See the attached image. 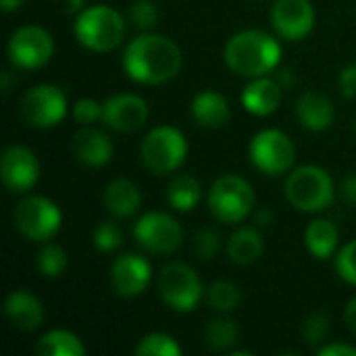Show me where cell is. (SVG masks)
Returning <instances> with one entry per match:
<instances>
[{"label": "cell", "instance_id": "1", "mask_svg": "<svg viewBox=\"0 0 356 356\" xmlns=\"http://www.w3.org/2000/svg\"><path fill=\"white\" fill-rule=\"evenodd\" d=\"M184 65L181 48L163 33L142 31L123 50V71L144 86H159L173 79Z\"/></svg>", "mask_w": 356, "mask_h": 356}, {"label": "cell", "instance_id": "2", "mask_svg": "<svg viewBox=\"0 0 356 356\" xmlns=\"http://www.w3.org/2000/svg\"><path fill=\"white\" fill-rule=\"evenodd\" d=\"M223 60L234 73L254 79L280 67L282 44L267 31L244 29L227 40Z\"/></svg>", "mask_w": 356, "mask_h": 356}, {"label": "cell", "instance_id": "3", "mask_svg": "<svg viewBox=\"0 0 356 356\" xmlns=\"http://www.w3.org/2000/svg\"><path fill=\"white\" fill-rule=\"evenodd\" d=\"M73 33L83 48L92 52H111L125 40L127 21L117 8L94 4L75 15Z\"/></svg>", "mask_w": 356, "mask_h": 356}, {"label": "cell", "instance_id": "4", "mask_svg": "<svg viewBox=\"0 0 356 356\" xmlns=\"http://www.w3.org/2000/svg\"><path fill=\"white\" fill-rule=\"evenodd\" d=\"M334 194L332 175L317 165H302L286 179V198L302 213L325 211L334 202Z\"/></svg>", "mask_w": 356, "mask_h": 356}, {"label": "cell", "instance_id": "5", "mask_svg": "<svg viewBox=\"0 0 356 356\" xmlns=\"http://www.w3.org/2000/svg\"><path fill=\"white\" fill-rule=\"evenodd\" d=\"M144 167L154 175H167L177 171L188 159V140L184 131L173 125L152 127L140 146Z\"/></svg>", "mask_w": 356, "mask_h": 356}, {"label": "cell", "instance_id": "6", "mask_svg": "<svg viewBox=\"0 0 356 356\" xmlns=\"http://www.w3.org/2000/svg\"><path fill=\"white\" fill-rule=\"evenodd\" d=\"M252 186L234 173L221 175L209 190V209L221 223H242L254 211Z\"/></svg>", "mask_w": 356, "mask_h": 356}, {"label": "cell", "instance_id": "7", "mask_svg": "<svg viewBox=\"0 0 356 356\" xmlns=\"http://www.w3.org/2000/svg\"><path fill=\"white\" fill-rule=\"evenodd\" d=\"M13 223L27 240L48 242L60 229L63 213L54 200L33 194L17 202L13 211Z\"/></svg>", "mask_w": 356, "mask_h": 356}, {"label": "cell", "instance_id": "8", "mask_svg": "<svg viewBox=\"0 0 356 356\" xmlns=\"http://www.w3.org/2000/svg\"><path fill=\"white\" fill-rule=\"evenodd\" d=\"M159 294L163 302L175 313H190L204 296L198 273L186 263H169L159 273Z\"/></svg>", "mask_w": 356, "mask_h": 356}, {"label": "cell", "instance_id": "9", "mask_svg": "<svg viewBox=\"0 0 356 356\" xmlns=\"http://www.w3.org/2000/svg\"><path fill=\"white\" fill-rule=\"evenodd\" d=\"M248 159L261 173L275 177L294 167L296 146L282 129H263L250 140Z\"/></svg>", "mask_w": 356, "mask_h": 356}, {"label": "cell", "instance_id": "10", "mask_svg": "<svg viewBox=\"0 0 356 356\" xmlns=\"http://www.w3.org/2000/svg\"><path fill=\"white\" fill-rule=\"evenodd\" d=\"M6 52L17 69H40L54 54V38L42 25H23L10 33Z\"/></svg>", "mask_w": 356, "mask_h": 356}, {"label": "cell", "instance_id": "11", "mask_svg": "<svg viewBox=\"0 0 356 356\" xmlns=\"http://www.w3.org/2000/svg\"><path fill=\"white\" fill-rule=\"evenodd\" d=\"M21 115L25 123L38 129L58 125L67 115V94L54 83H38L21 96Z\"/></svg>", "mask_w": 356, "mask_h": 356}, {"label": "cell", "instance_id": "12", "mask_svg": "<svg viewBox=\"0 0 356 356\" xmlns=\"http://www.w3.org/2000/svg\"><path fill=\"white\" fill-rule=\"evenodd\" d=\"M136 242L152 254H171L184 242V229L175 217L152 211L142 215L134 225Z\"/></svg>", "mask_w": 356, "mask_h": 356}, {"label": "cell", "instance_id": "13", "mask_svg": "<svg viewBox=\"0 0 356 356\" xmlns=\"http://www.w3.org/2000/svg\"><path fill=\"white\" fill-rule=\"evenodd\" d=\"M150 117L148 102L138 94H115L102 102V121L113 131L131 134L146 125Z\"/></svg>", "mask_w": 356, "mask_h": 356}, {"label": "cell", "instance_id": "14", "mask_svg": "<svg viewBox=\"0 0 356 356\" xmlns=\"http://www.w3.org/2000/svg\"><path fill=\"white\" fill-rule=\"evenodd\" d=\"M2 184L10 192H27L40 179V161L33 150L21 144H13L4 150L0 161Z\"/></svg>", "mask_w": 356, "mask_h": 356}, {"label": "cell", "instance_id": "15", "mask_svg": "<svg viewBox=\"0 0 356 356\" xmlns=\"http://www.w3.org/2000/svg\"><path fill=\"white\" fill-rule=\"evenodd\" d=\"M111 288L121 298H136L146 292L152 280V267L148 259L140 254H121L111 265Z\"/></svg>", "mask_w": 356, "mask_h": 356}, {"label": "cell", "instance_id": "16", "mask_svg": "<svg viewBox=\"0 0 356 356\" xmlns=\"http://www.w3.org/2000/svg\"><path fill=\"white\" fill-rule=\"evenodd\" d=\"M271 25L284 40H302L315 27V8L309 0H275L271 6Z\"/></svg>", "mask_w": 356, "mask_h": 356}, {"label": "cell", "instance_id": "17", "mask_svg": "<svg viewBox=\"0 0 356 356\" xmlns=\"http://www.w3.org/2000/svg\"><path fill=\"white\" fill-rule=\"evenodd\" d=\"M71 150H73V156L81 165L104 167L113 159L115 146H113V140L104 131L92 125H81V129H77L73 136Z\"/></svg>", "mask_w": 356, "mask_h": 356}, {"label": "cell", "instance_id": "18", "mask_svg": "<svg viewBox=\"0 0 356 356\" xmlns=\"http://www.w3.org/2000/svg\"><path fill=\"white\" fill-rule=\"evenodd\" d=\"M284 90L286 88L280 83V79L267 75L254 77L242 90V106L254 117H267L280 108Z\"/></svg>", "mask_w": 356, "mask_h": 356}, {"label": "cell", "instance_id": "19", "mask_svg": "<svg viewBox=\"0 0 356 356\" xmlns=\"http://www.w3.org/2000/svg\"><path fill=\"white\" fill-rule=\"evenodd\" d=\"M6 319L21 332H33L44 323V305L27 290H13L4 300Z\"/></svg>", "mask_w": 356, "mask_h": 356}, {"label": "cell", "instance_id": "20", "mask_svg": "<svg viewBox=\"0 0 356 356\" xmlns=\"http://www.w3.org/2000/svg\"><path fill=\"white\" fill-rule=\"evenodd\" d=\"M190 115L192 119L207 129H221L232 119V106L227 98L217 90H204L198 92L190 102Z\"/></svg>", "mask_w": 356, "mask_h": 356}, {"label": "cell", "instance_id": "21", "mask_svg": "<svg viewBox=\"0 0 356 356\" xmlns=\"http://www.w3.org/2000/svg\"><path fill=\"white\" fill-rule=\"evenodd\" d=\"M296 117L305 129L325 131L336 119V108L325 94L317 90H307L296 102Z\"/></svg>", "mask_w": 356, "mask_h": 356}, {"label": "cell", "instance_id": "22", "mask_svg": "<svg viewBox=\"0 0 356 356\" xmlns=\"http://www.w3.org/2000/svg\"><path fill=\"white\" fill-rule=\"evenodd\" d=\"M104 207L113 217L119 219H127L131 215H136L142 207V192L140 188L125 177H117L113 179L106 188H104Z\"/></svg>", "mask_w": 356, "mask_h": 356}, {"label": "cell", "instance_id": "23", "mask_svg": "<svg viewBox=\"0 0 356 356\" xmlns=\"http://www.w3.org/2000/svg\"><path fill=\"white\" fill-rule=\"evenodd\" d=\"M265 252V240L257 227H240L227 240V257L232 263L246 267L257 263Z\"/></svg>", "mask_w": 356, "mask_h": 356}, {"label": "cell", "instance_id": "24", "mask_svg": "<svg viewBox=\"0 0 356 356\" xmlns=\"http://www.w3.org/2000/svg\"><path fill=\"white\" fill-rule=\"evenodd\" d=\"M338 240H340L338 227L330 219H315L309 223V227L305 232V244H307L309 252L321 261L330 259L336 252Z\"/></svg>", "mask_w": 356, "mask_h": 356}, {"label": "cell", "instance_id": "25", "mask_svg": "<svg viewBox=\"0 0 356 356\" xmlns=\"http://www.w3.org/2000/svg\"><path fill=\"white\" fill-rule=\"evenodd\" d=\"M202 198V186L194 175L179 173L167 186V200L175 211L190 213L198 207Z\"/></svg>", "mask_w": 356, "mask_h": 356}, {"label": "cell", "instance_id": "26", "mask_svg": "<svg viewBox=\"0 0 356 356\" xmlns=\"http://www.w3.org/2000/svg\"><path fill=\"white\" fill-rule=\"evenodd\" d=\"M35 355L40 356H83V342L67 330H52L44 334L35 344Z\"/></svg>", "mask_w": 356, "mask_h": 356}, {"label": "cell", "instance_id": "27", "mask_svg": "<svg viewBox=\"0 0 356 356\" xmlns=\"http://www.w3.org/2000/svg\"><path fill=\"white\" fill-rule=\"evenodd\" d=\"M240 340V327L229 317L211 319L204 327V344L213 353H225L234 348Z\"/></svg>", "mask_w": 356, "mask_h": 356}, {"label": "cell", "instance_id": "28", "mask_svg": "<svg viewBox=\"0 0 356 356\" xmlns=\"http://www.w3.org/2000/svg\"><path fill=\"white\" fill-rule=\"evenodd\" d=\"M204 298H207V305H209L211 311L221 313V315H229V313H234L240 307L242 292H240V288L236 284L219 280V282H213L207 288Z\"/></svg>", "mask_w": 356, "mask_h": 356}, {"label": "cell", "instance_id": "29", "mask_svg": "<svg viewBox=\"0 0 356 356\" xmlns=\"http://www.w3.org/2000/svg\"><path fill=\"white\" fill-rule=\"evenodd\" d=\"M38 271L48 277V280H54V277H60L69 265V259H67V252L58 246V244H44L42 250L38 252Z\"/></svg>", "mask_w": 356, "mask_h": 356}, {"label": "cell", "instance_id": "30", "mask_svg": "<svg viewBox=\"0 0 356 356\" xmlns=\"http://www.w3.org/2000/svg\"><path fill=\"white\" fill-rule=\"evenodd\" d=\"M136 355L138 356H179L181 348L175 342L173 336L163 334V332H154L144 336L138 346H136Z\"/></svg>", "mask_w": 356, "mask_h": 356}, {"label": "cell", "instance_id": "31", "mask_svg": "<svg viewBox=\"0 0 356 356\" xmlns=\"http://www.w3.org/2000/svg\"><path fill=\"white\" fill-rule=\"evenodd\" d=\"M127 17L138 29L150 31L159 23V6L154 4V0H134L129 4Z\"/></svg>", "mask_w": 356, "mask_h": 356}, {"label": "cell", "instance_id": "32", "mask_svg": "<svg viewBox=\"0 0 356 356\" xmlns=\"http://www.w3.org/2000/svg\"><path fill=\"white\" fill-rule=\"evenodd\" d=\"M92 242L96 246V250L100 252H113L123 244V234L119 229L117 223L113 221H102L96 225L94 234H92Z\"/></svg>", "mask_w": 356, "mask_h": 356}, {"label": "cell", "instance_id": "33", "mask_svg": "<svg viewBox=\"0 0 356 356\" xmlns=\"http://www.w3.org/2000/svg\"><path fill=\"white\" fill-rule=\"evenodd\" d=\"M221 248V236L213 227H204L194 238V252L202 261H211Z\"/></svg>", "mask_w": 356, "mask_h": 356}, {"label": "cell", "instance_id": "34", "mask_svg": "<svg viewBox=\"0 0 356 356\" xmlns=\"http://www.w3.org/2000/svg\"><path fill=\"white\" fill-rule=\"evenodd\" d=\"M330 334V317L321 311L311 313L302 323V336L309 344H321Z\"/></svg>", "mask_w": 356, "mask_h": 356}, {"label": "cell", "instance_id": "35", "mask_svg": "<svg viewBox=\"0 0 356 356\" xmlns=\"http://www.w3.org/2000/svg\"><path fill=\"white\" fill-rule=\"evenodd\" d=\"M336 271L346 284L356 286V240L348 242L346 246H342L338 250V254H336Z\"/></svg>", "mask_w": 356, "mask_h": 356}, {"label": "cell", "instance_id": "36", "mask_svg": "<svg viewBox=\"0 0 356 356\" xmlns=\"http://www.w3.org/2000/svg\"><path fill=\"white\" fill-rule=\"evenodd\" d=\"M73 119L79 125H94L96 121L102 119V104L94 98H79L73 104Z\"/></svg>", "mask_w": 356, "mask_h": 356}, {"label": "cell", "instance_id": "37", "mask_svg": "<svg viewBox=\"0 0 356 356\" xmlns=\"http://www.w3.org/2000/svg\"><path fill=\"white\" fill-rule=\"evenodd\" d=\"M340 90L344 98H356V63L348 65L340 73Z\"/></svg>", "mask_w": 356, "mask_h": 356}, {"label": "cell", "instance_id": "38", "mask_svg": "<svg viewBox=\"0 0 356 356\" xmlns=\"http://www.w3.org/2000/svg\"><path fill=\"white\" fill-rule=\"evenodd\" d=\"M317 355L319 356H356V348L350 344H344V342H336V344H327V346H321L317 348Z\"/></svg>", "mask_w": 356, "mask_h": 356}, {"label": "cell", "instance_id": "39", "mask_svg": "<svg viewBox=\"0 0 356 356\" xmlns=\"http://www.w3.org/2000/svg\"><path fill=\"white\" fill-rule=\"evenodd\" d=\"M342 196L348 204L356 207V173H350L342 181Z\"/></svg>", "mask_w": 356, "mask_h": 356}, {"label": "cell", "instance_id": "40", "mask_svg": "<svg viewBox=\"0 0 356 356\" xmlns=\"http://www.w3.org/2000/svg\"><path fill=\"white\" fill-rule=\"evenodd\" d=\"M344 319H346V325L348 330L356 336V296L346 305V311H344Z\"/></svg>", "mask_w": 356, "mask_h": 356}, {"label": "cell", "instance_id": "41", "mask_svg": "<svg viewBox=\"0 0 356 356\" xmlns=\"http://www.w3.org/2000/svg\"><path fill=\"white\" fill-rule=\"evenodd\" d=\"M86 8V0H65V13L79 15Z\"/></svg>", "mask_w": 356, "mask_h": 356}, {"label": "cell", "instance_id": "42", "mask_svg": "<svg viewBox=\"0 0 356 356\" xmlns=\"http://www.w3.org/2000/svg\"><path fill=\"white\" fill-rule=\"evenodd\" d=\"M271 221H273V213L271 211H259L257 213V225L259 227H267V225H271Z\"/></svg>", "mask_w": 356, "mask_h": 356}, {"label": "cell", "instance_id": "43", "mask_svg": "<svg viewBox=\"0 0 356 356\" xmlns=\"http://www.w3.org/2000/svg\"><path fill=\"white\" fill-rule=\"evenodd\" d=\"M23 2L25 0H0V6H2L4 13H15V10H19L23 6Z\"/></svg>", "mask_w": 356, "mask_h": 356}, {"label": "cell", "instance_id": "44", "mask_svg": "<svg viewBox=\"0 0 356 356\" xmlns=\"http://www.w3.org/2000/svg\"><path fill=\"white\" fill-rule=\"evenodd\" d=\"M280 83L284 86V88H290L292 83H294V77H292V71H288V69H284L282 73H280Z\"/></svg>", "mask_w": 356, "mask_h": 356}]
</instances>
